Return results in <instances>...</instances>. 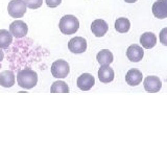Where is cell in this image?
Returning a JSON list of instances; mask_svg holds the SVG:
<instances>
[{
  "label": "cell",
  "mask_w": 167,
  "mask_h": 141,
  "mask_svg": "<svg viewBox=\"0 0 167 141\" xmlns=\"http://www.w3.org/2000/svg\"><path fill=\"white\" fill-rule=\"evenodd\" d=\"M68 48L73 53H83L87 49V41L83 37L72 38L68 43Z\"/></svg>",
  "instance_id": "52a82bcc"
},
{
  "label": "cell",
  "mask_w": 167,
  "mask_h": 141,
  "mask_svg": "<svg viewBox=\"0 0 167 141\" xmlns=\"http://www.w3.org/2000/svg\"><path fill=\"white\" fill-rule=\"evenodd\" d=\"M95 85V78L90 73H83L77 78V87L83 91H88Z\"/></svg>",
  "instance_id": "ba28073f"
},
{
  "label": "cell",
  "mask_w": 167,
  "mask_h": 141,
  "mask_svg": "<svg viewBox=\"0 0 167 141\" xmlns=\"http://www.w3.org/2000/svg\"><path fill=\"white\" fill-rule=\"evenodd\" d=\"M125 2H128V3H135L137 0H124Z\"/></svg>",
  "instance_id": "cb8c5ba5"
},
{
  "label": "cell",
  "mask_w": 167,
  "mask_h": 141,
  "mask_svg": "<svg viewBox=\"0 0 167 141\" xmlns=\"http://www.w3.org/2000/svg\"><path fill=\"white\" fill-rule=\"evenodd\" d=\"M45 2H46L47 6L53 9V7L59 6L60 4L62 3V0H45Z\"/></svg>",
  "instance_id": "7402d4cb"
},
{
  "label": "cell",
  "mask_w": 167,
  "mask_h": 141,
  "mask_svg": "<svg viewBox=\"0 0 167 141\" xmlns=\"http://www.w3.org/2000/svg\"><path fill=\"white\" fill-rule=\"evenodd\" d=\"M153 14L158 19L167 18V0H159L153 4Z\"/></svg>",
  "instance_id": "8fae6325"
},
{
  "label": "cell",
  "mask_w": 167,
  "mask_h": 141,
  "mask_svg": "<svg viewBox=\"0 0 167 141\" xmlns=\"http://www.w3.org/2000/svg\"><path fill=\"white\" fill-rule=\"evenodd\" d=\"M51 93H68L69 87L65 81H56L51 85L50 88Z\"/></svg>",
  "instance_id": "d6986e66"
},
{
  "label": "cell",
  "mask_w": 167,
  "mask_h": 141,
  "mask_svg": "<svg viewBox=\"0 0 167 141\" xmlns=\"http://www.w3.org/2000/svg\"><path fill=\"white\" fill-rule=\"evenodd\" d=\"M9 31L15 38H23L27 34L28 26L22 20H16L9 25Z\"/></svg>",
  "instance_id": "5b68a950"
},
{
  "label": "cell",
  "mask_w": 167,
  "mask_h": 141,
  "mask_svg": "<svg viewBox=\"0 0 167 141\" xmlns=\"http://www.w3.org/2000/svg\"><path fill=\"white\" fill-rule=\"evenodd\" d=\"M26 7L24 0H12L7 5V12L13 18H21L26 13Z\"/></svg>",
  "instance_id": "3957f363"
},
{
  "label": "cell",
  "mask_w": 167,
  "mask_h": 141,
  "mask_svg": "<svg viewBox=\"0 0 167 141\" xmlns=\"http://www.w3.org/2000/svg\"><path fill=\"white\" fill-rule=\"evenodd\" d=\"M96 60L101 66H106V65H110V64L113 62L114 56H113V53H112L109 49H103V50H100L97 53Z\"/></svg>",
  "instance_id": "2e32d148"
},
{
  "label": "cell",
  "mask_w": 167,
  "mask_h": 141,
  "mask_svg": "<svg viewBox=\"0 0 167 141\" xmlns=\"http://www.w3.org/2000/svg\"><path fill=\"white\" fill-rule=\"evenodd\" d=\"M159 39H160V42L163 44L164 46H167V27L163 28L160 31V34H159Z\"/></svg>",
  "instance_id": "44dd1931"
},
{
  "label": "cell",
  "mask_w": 167,
  "mask_h": 141,
  "mask_svg": "<svg viewBox=\"0 0 167 141\" xmlns=\"http://www.w3.org/2000/svg\"><path fill=\"white\" fill-rule=\"evenodd\" d=\"M108 29H109L108 23L104 20H103V19H96L91 24V31L97 38L103 37L107 34Z\"/></svg>",
  "instance_id": "9c48e42d"
},
{
  "label": "cell",
  "mask_w": 167,
  "mask_h": 141,
  "mask_svg": "<svg viewBox=\"0 0 167 141\" xmlns=\"http://www.w3.org/2000/svg\"><path fill=\"white\" fill-rule=\"evenodd\" d=\"M114 76H115V73H114V70L110 67L109 65L106 66H101L98 70V78L101 83H111L112 81L114 80Z\"/></svg>",
  "instance_id": "4fadbf2b"
},
{
  "label": "cell",
  "mask_w": 167,
  "mask_h": 141,
  "mask_svg": "<svg viewBox=\"0 0 167 141\" xmlns=\"http://www.w3.org/2000/svg\"><path fill=\"white\" fill-rule=\"evenodd\" d=\"M140 44L142 47L145 49H151L153 47L156 46L157 44V37L154 33L147 31V33H144L140 37Z\"/></svg>",
  "instance_id": "9a60e30c"
},
{
  "label": "cell",
  "mask_w": 167,
  "mask_h": 141,
  "mask_svg": "<svg viewBox=\"0 0 167 141\" xmlns=\"http://www.w3.org/2000/svg\"><path fill=\"white\" fill-rule=\"evenodd\" d=\"M26 6L29 7L31 9H36L41 7L42 3H43V0H24Z\"/></svg>",
  "instance_id": "ffe728a7"
},
{
  "label": "cell",
  "mask_w": 167,
  "mask_h": 141,
  "mask_svg": "<svg viewBox=\"0 0 167 141\" xmlns=\"http://www.w3.org/2000/svg\"><path fill=\"white\" fill-rule=\"evenodd\" d=\"M17 81L20 87L24 89H31L38 84V74L29 68L22 69L17 74Z\"/></svg>",
  "instance_id": "6da1fadb"
},
{
  "label": "cell",
  "mask_w": 167,
  "mask_h": 141,
  "mask_svg": "<svg viewBox=\"0 0 167 141\" xmlns=\"http://www.w3.org/2000/svg\"><path fill=\"white\" fill-rule=\"evenodd\" d=\"M144 56V51L142 49L141 46H139L138 44H133L128 48L126 50V56L129 58V60L134 63L140 62Z\"/></svg>",
  "instance_id": "30bf717a"
},
{
  "label": "cell",
  "mask_w": 167,
  "mask_h": 141,
  "mask_svg": "<svg viewBox=\"0 0 167 141\" xmlns=\"http://www.w3.org/2000/svg\"><path fill=\"white\" fill-rule=\"evenodd\" d=\"M129 27H131V22L128 18L121 17V18H118L115 21V29L120 34L128 33L129 31Z\"/></svg>",
  "instance_id": "ac0fdd59"
},
{
  "label": "cell",
  "mask_w": 167,
  "mask_h": 141,
  "mask_svg": "<svg viewBox=\"0 0 167 141\" xmlns=\"http://www.w3.org/2000/svg\"><path fill=\"white\" fill-rule=\"evenodd\" d=\"M15 74L12 70H4L0 73V86L4 88L13 87L15 85Z\"/></svg>",
  "instance_id": "5bb4252c"
},
{
  "label": "cell",
  "mask_w": 167,
  "mask_h": 141,
  "mask_svg": "<svg viewBox=\"0 0 167 141\" xmlns=\"http://www.w3.org/2000/svg\"><path fill=\"white\" fill-rule=\"evenodd\" d=\"M70 72L69 64L64 60H58L51 65V73L56 78H65Z\"/></svg>",
  "instance_id": "277c9868"
},
{
  "label": "cell",
  "mask_w": 167,
  "mask_h": 141,
  "mask_svg": "<svg viewBox=\"0 0 167 141\" xmlns=\"http://www.w3.org/2000/svg\"><path fill=\"white\" fill-rule=\"evenodd\" d=\"M142 78H143L142 72L138 69H131V70L128 71L125 75V81L128 85L133 86V87L134 86H138L142 81Z\"/></svg>",
  "instance_id": "7c38bea8"
},
{
  "label": "cell",
  "mask_w": 167,
  "mask_h": 141,
  "mask_svg": "<svg viewBox=\"0 0 167 141\" xmlns=\"http://www.w3.org/2000/svg\"><path fill=\"white\" fill-rule=\"evenodd\" d=\"M143 86L147 92L149 93H156L159 92L162 88V81L158 76L149 75L146 76L143 81Z\"/></svg>",
  "instance_id": "8992f818"
},
{
  "label": "cell",
  "mask_w": 167,
  "mask_h": 141,
  "mask_svg": "<svg viewBox=\"0 0 167 141\" xmlns=\"http://www.w3.org/2000/svg\"><path fill=\"white\" fill-rule=\"evenodd\" d=\"M60 31L64 34H73L79 28V21L73 15H66L61 18L59 23Z\"/></svg>",
  "instance_id": "7a4b0ae2"
},
{
  "label": "cell",
  "mask_w": 167,
  "mask_h": 141,
  "mask_svg": "<svg viewBox=\"0 0 167 141\" xmlns=\"http://www.w3.org/2000/svg\"><path fill=\"white\" fill-rule=\"evenodd\" d=\"M4 59V52L2 51V48H0V62H2Z\"/></svg>",
  "instance_id": "603a6c76"
},
{
  "label": "cell",
  "mask_w": 167,
  "mask_h": 141,
  "mask_svg": "<svg viewBox=\"0 0 167 141\" xmlns=\"http://www.w3.org/2000/svg\"><path fill=\"white\" fill-rule=\"evenodd\" d=\"M13 43V34L5 29H0V48L6 49Z\"/></svg>",
  "instance_id": "e0dca14e"
}]
</instances>
